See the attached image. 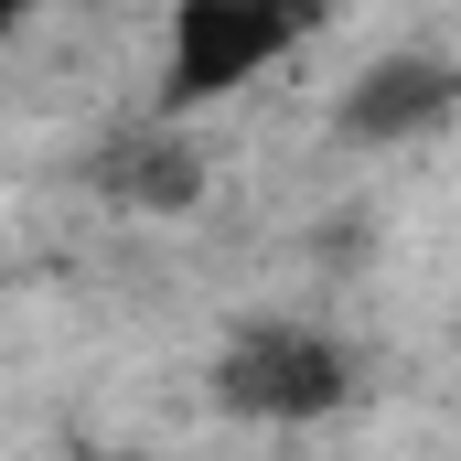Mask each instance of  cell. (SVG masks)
I'll use <instances>...</instances> for the list:
<instances>
[{
  "instance_id": "8992f818",
  "label": "cell",
  "mask_w": 461,
  "mask_h": 461,
  "mask_svg": "<svg viewBox=\"0 0 461 461\" xmlns=\"http://www.w3.org/2000/svg\"><path fill=\"white\" fill-rule=\"evenodd\" d=\"M76 461H140V451H76Z\"/></svg>"
},
{
  "instance_id": "6da1fadb",
  "label": "cell",
  "mask_w": 461,
  "mask_h": 461,
  "mask_svg": "<svg viewBox=\"0 0 461 461\" xmlns=\"http://www.w3.org/2000/svg\"><path fill=\"white\" fill-rule=\"evenodd\" d=\"M215 408L258 419V429H312V419H344L354 386H365V354L333 322H301V312H268V322H236L215 365H204Z\"/></svg>"
},
{
  "instance_id": "5b68a950",
  "label": "cell",
  "mask_w": 461,
  "mask_h": 461,
  "mask_svg": "<svg viewBox=\"0 0 461 461\" xmlns=\"http://www.w3.org/2000/svg\"><path fill=\"white\" fill-rule=\"evenodd\" d=\"M32 11H54V0H0V22H32Z\"/></svg>"
},
{
  "instance_id": "7a4b0ae2",
  "label": "cell",
  "mask_w": 461,
  "mask_h": 461,
  "mask_svg": "<svg viewBox=\"0 0 461 461\" xmlns=\"http://www.w3.org/2000/svg\"><path fill=\"white\" fill-rule=\"evenodd\" d=\"M312 32L279 11V0H172V54H161V97L150 118H194L236 97V86H258L279 54H301Z\"/></svg>"
},
{
  "instance_id": "277c9868",
  "label": "cell",
  "mask_w": 461,
  "mask_h": 461,
  "mask_svg": "<svg viewBox=\"0 0 461 461\" xmlns=\"http://www.w3.org/2000/svg\"><path fill=\"white\" fill-rule=\"evenodd\" d=\"M86 183L108 194L118 215H194L204 204V150L183 140V118H140V129H118L108 150L86 161Z\"/></svg>"
},
{
  "instance_id": "3957f363",
  "label": "cell",
  "mask_w": 461,
  "mask_h": 461,
  "mask_svg": "<svg viewBox=\"0 0 461 461\" xmlns=\"http://www.w3.org/2000/svg\"><path fill=\"white\" fill-rule=\"evenodd\" d=\"M451 108H461V54L397 43V54L354 65V86L333 97V129H344L354 150H408V140H429Z\"/></svg>"
}]
</instances>
